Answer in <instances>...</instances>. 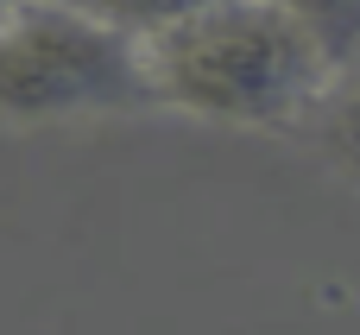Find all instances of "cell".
I'll use <instances>...</instances> for the list:
<instances>
[{
	"instance_id": "6da1fadb",
	"label": "cell",
	"mask_w": 360,
	"mask_h": 335,
	"mask_svg": "<svg viewBox=\"0 0 360 335\" xmlns=\"http://www.w3.org/2000/svg\"><path fill=\"white\" fill-rule=\"evenodd\" d=\"M152 108L215 120V127H297L323 108L335 63L272 6V0H215L139 44Z\"/></svg>"
},
{
	"instance_id": "7a4b0ae2",
	"label": "cell",
	"mask_w": 360,
	"mask_h": 335,
	"mask_svg": "<svg viewBox=\"0 0 360 335\" xmlns=\"http://www.w3.org/2000/svg\"><path fill=\"white\" fill-rule=\"evenodd\" d=\"M152 108L139 44L57 6L25 0L0 19V120L6 127H63L95 114Z\"/></svg>"
},
{
	"instance_id": "3957f363",
	"label": "cell",
	"mask_w": 360,
	"mask_h": 335,
	"mask_svg": "<svg viewBox=\"0 0 360 335\" xmlns=\"http://www.w3.org/2000/svg\"><path fill=\"white\" fill-rule=\"evenodd\" d=\"M272 6L335 63V76L360 57V0H272Z\"/></svg>"
},
{
	"instance_id": "277c9868",
	"label": "cell",
	"mask_w": 360,
	"mask_h": 335,
	"mask_svg": "<svg viewBox=\"0 0 360 335\" xmlns=\"http://www.w3.org/2000/svg\"><path fill=\"white\" fill-rule=\"evenodd\" d=\"M57 6H70V13H82V19H95V25H108V32H120L127 44H146L152 32L190 19V13H202V6H215V0H57Z\"/></svg>"
},
{
	"instance_id": "5b68a950",
	"label": "cell",
	"mask_w": 360,
	"mask_h": 335,
	"mask_svg": "<svg viewBox=\"0 0 360 335\" xmlns=\"http://www.w3.org/2000/svg\"><path fill=\"white\" fill-rule=\"evenodd\" d=\"M323 146L335 152V165H348L360 177V89L354 95H342L335 108H329V120H323Z\"/></svg>"
},
{
	"instance_id": "8992f818",
	"label": "cell",
	"mask_w": 360,
	"mask_h": 335,
	"mask_svg": "<svg viewBox=\"0 0 360 335\" xmlns=\"http://www.w3.org/2000/svg\"><path fill=\"white\" fill-rule=\"evenodd\" d=\"M13 6H25V0H0V19H6V13H13Z\"/></svg>"
}]
</instances>
